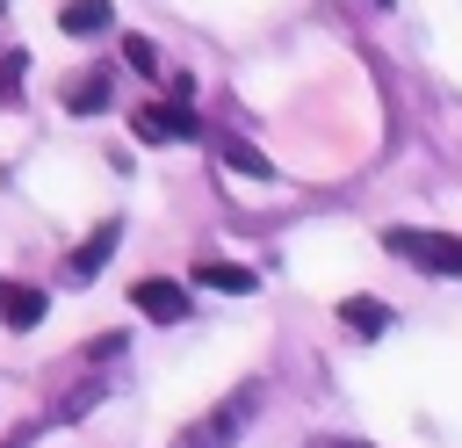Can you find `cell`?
Wrapping results in <instances>:
<instances>
[{
	"mask_svg": "<svg viewBox=\"0 0 462 448\" xmlns=\"http://www.w3.org/2000/svg\"><path fill=\"white\" fill-rule=\"evenodd\" d=\"M383 246L397 253V260H411V267H426V275H462V238L455 231H383Z\"/></svg>",
	"mask_w": 462,
	"mask_h": 448,
	"instance_id": "7a4b0ae2",
	"label": "cell"
},
{
	"mask_svg": "<svg viewBox=\"0 0 462 448\" xmlns=\"http://www.w3.org/2000/svg\"><path fill=\"white\" fill-rule=\"evenodd\" d=\"M0 14H7V0H0Z\"/></svg>",
	"mask_w": 462,
	"mask_h": 448,
	"instance_id": "e0dca14e",
	"label": "cell"
},
{
	"mask_svg": "<svg viewBox=\"0 0 462 448\" xmlns=\"http://www.w3.org/2000/svg\"><path fill=\"white\" fill-rule=\"evenodd\" d=\"M130 303H137L144 318H159V325H180V318H188V289H180V282H166V275L130 282Z\"/></svg>",
	"mask_w": 462,
	"mask_h": 448,
	"instance_id": "3957f363",
	"label": "cell"
},
{
	"mask_svg": "<svg viewBox=\"0 0 462 448\" xmlns=\"http://www.w3.org/2000/svg\"><path fill=\"white\" fill-rule=\"evenodd\" d=\"M58 29H65V36H94V29H108V0H65Z\"/></svg>",
	"mask_w": 462,
	"mask_h": 448,
	"instance_id": "9c48e42d",
	"label": "cell"
},
{
	"mask_svg": "<svg viewBox=\"0 0 462 448\" xmlns=\"http://www.w3.org/2000/svg\"><path fill=\"white\" fill-rule=\"evenodd\" d=\"M108 354H123V332H94L87 340V361H108Z\"/></svg>",
	"mask_w": 462,
	"mask_h": 448,
	"instance_id": "9a60e30c",
	"label": "cell"
},
{
	"mask_svg": "<svg viewBox=\"0 0 462 448\" xmlns=\"http://www.w3.org/2000/svg\"><path fill=\"white\" fill-rule=\"evenodd\" d=\"M94 405H101V383H79V390H65V397H58V419H87Z\"/></svg>",
	"mask_w": 462,
	"mask_h": 448,
	"instance_id": "7c38bea8",
	"label": "cell"
},
{
	"mask_svg": "<svg viewBox=\"0 0 462 448\" xmlns=\"http://www.w3.org/2000/svg\"><path fill=\"white\" fill-rule=\"evenodd\" d=\"M116 238H123V224H116V217H108V224H94V231L72 246V260H65V282H72V289H79V282H94V275H101V260L116 253Z\"/></svg>",
	"mask_w": 462,
	"mask_h": 448,
	"instance_id": "277c9868",
	"label": "cell"
},
{
	"mask_svg": "<svg viewBox=\"0 0 462 448\" xmlns=\"http://www.w3.org/2000/svg\"><path fill=\"white\" fill-rule=\"evenodd\" d=\"M375 7H383V0H375Z\"/></svg>",
	"mask_w": 462,
	"mask_h": 448,
	"instance_id": "d6986e66",
	"label": "cell"
},
{
	"mask_svg": "<svg viewBox=\"0 0 462 448\" xmlns=\"http://www.w3.org/2000/svg\"><path fill=\"white\" fill-rule=\"evenodd\" d=\"M7 448H14V441H7Z\"/></svg>",
	"mask_w": 462,
	"mask_h": 448,
	"instance_id": "ac0fdd59",
	"label": "cell"
},
{
	"mask_svg": "<svg viewBox=\"0 0 462 448\" xmlns=\"http://www.w3.org/2000/svg\"><path fill=\"white\" fill-rule=\"evenodd\" d=\"M195 282H202V289H224V296H253V289H260V275L238 267V260H202Z\"/></svg>",
	"mask_w": 462,
	"mask_h": 448,
	"instance_id": "52a82bcc",
	"label": "cell"
},
{
	"mask_svg": "<svg viewBox=\"0 0 462 448\" xmlns=\"http://www.w3.org/2000/svg\"><path fill=\"white\" fill-rule=\"evenodd\" d=\"M130 130H137L144 145H166V137H195V130H202V116H195V108H137V116H130Z\"/></svg>",
	"mask_w": 462,
	"mask_h": 448,
	"instance_id": "5b68a950",
	"label": "cell"
},
{
	"mask_svg": "<svg viewBox=\"0 0 462 448\" xmlns=\"http://www.w3.org/2000/svg\"><path fill=\"white\" fill-rule=\"evenodd\" d=\"M65 101H72V108H79V116H94V108H101V101H108V79H101V72H79V79H72V87H65Z\"/></svg>",
	"mask_w": 462,
	"mask_h": 448,
	"instance_id": "8fae6325",
	"label": "cell"
},
{
	"mask_svg": "<svg viewBox=\"0 0 462 448\" xmlns=\"http://www.w3.org/2000/svg\"><path fill=\"white\" fill-rule=\"evenodd\" d=\"M14 87H22V51L0 58V101H14Z\"/></svg>",
	"mask_w": 462,
	"mask_h": 448,
	"instance_id": "5bb4252c",
	"label": "cell"
},
{
	"mask_svg": "<svg viewBox=\"0 0 462 448\" xmlns=\"http://www.w3.org/2000/svg\"><path fill=\"white\" fill-rule=\"evenodd\" d=\"M217 159H224L231 173H245V181H274V166H267L253 145H238V137H224V145H217Z\"/></svg>",
	"mask_w": 462,
	"mask_h": 448,
	"instance_id": "30bf717a",
	"label": "cell"
},
{
	"mask_svg": "<svg viewBox=\"0 0 462 448\" xmlns=\"http://www.w3.org/2000/svg\"><path fill=\"white\" fill-rule=\"evenodd\" d=\"M310 448H368V441H332V434H325V441H310Z\"/></svg>",
	"mask_w": 462,
	"mask_h": 448,
	"instance_id": "2e32d148",
	"label": "cell"
},
{
	"mask_svg": "<svg viewBox=\"0 0 462 448\" xmlns=\"http://www.w3.org/2000/svg\"><path fill=\"white\" fill-rule=\"evenodd\" d=\"M253 412H260V383H238V390L217 397L202 419H188V426L173 434V448H231V441L253 426Z\"/></svg>",
	"mask_w": 462,
	"mask_h": 448,
	"instance_id": "6da1fadb",
	"label": "cell"
},
{
	"mask_svg": "<svg viewBox=\"0 0 462 448\" xmlns=\"http://www.w3.org/2000/svg\"><path fill=\"white\" fill-rule=\"evenodd\" d=\"M123 58H130V65H137V72H159V51H152V43H144V36H123Z\"/></svg>",
	"mask_w": 462,
	"mask_h": 448,
	"instance_id": "4fadbf2b",
	"label": "cell"
},
{
	"mask_svg": "<svg viewBox=\"0 0 462 448\" xmlns=\"http://www.w3.org/2000/svg\"><path fill=\"white\" fill-rule=\"evenodd\" d=\"M0 318H7L14 332L43 325V289H36V282H0Z\"/></svg>",
	"mask_w": 462,
	"mask_h": 448,
	"instance_id": "8992f818",
	"label": "cell"
},
{
	"mask_svg": "<svg viewBox=\"0 0 462 448\" xmlns=\"http://www.w3.org/2000/svg\"><path fill=\"white\" fill-rule=\"evenodd\" d=\"M339 325H354L361 340H375V332H390V303H375V296H346V303H339Z\"/></svg>",
	"mask_w": 462,
	"mask_h": 448,
	"instance_id": "ba28073f",
	"label": "cell"
}]
</instances>
